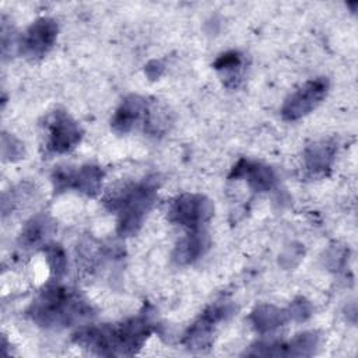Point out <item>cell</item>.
I'll list each match as a JSON object with an SVG mask.
<instances>
[{
	"label": "cell",
	"instance_id": "1",
	"mask_svg": "<svg viewBox=\"0 0 358 358\" xmlns=\"http://www.w3.org/2000/svg\"><path fill=\"white\" fill-rule=\"evenodd\" d=\"M152 331L154 323L150 317L138 315L113 324L81 326L73 334V343L96 355H134L141 350Z\"/></svg>",
	"mask_w": 358,
	"mask_h": 358
},
{
	"label": "cell",
	"instance_id": "2",
	"mask_svg": "<svg viewBox=\"0 0 358 358\" xmlns=\"http://www.w3.org/2000/svg\"><path fill=\"white\" fill-rule=\"evenodd\" d=\"M27 315L41 327L64 329L88 322L94 316V309L78 291L53 284L36 295Z\"/></svg>",
	"mask_w": 358,
	"mask_h": 358
},
{
	"label": "cell",
	"instance_id": "3",
	"mask_svg": "<svg viewBox=\"0 0 358 358\" xmlns=\"http://www.w3.org/2000/svg\"><path fill=\"white\" fill-rule=\"evenodd\" d=\"M157 179L147 178L124 186L105 200L106 207L117 215L116 232L120 236H133L140 231L157 200Z\"/></svg>",
	"mask_w": 358,
	"mask_h": 358
},
{
	"label": "cell",
	"instance_id": "4",
	"mask_svg": "<svg viewBox=\"0 0 358 358\" xmlns=\"http://www.w3.org/2000/svg\"><path fill=\"white\" fill-rule=\"evenodd\" d=\"M234 312L235 306L229 301L211 303L185 331L182 344L192 352H206L213 345L218 323L227 320Z\"/></svg>",
	"mask_w": 358,
	"mask_h": 358
},
{
	"label": "cell",
	"instance_id": "5",
	"mask_svg": "<svg viewBox=\"0 0 358 358\" xmlns=\"http://www.w3.org/2000/svg\"><path fill=\"white\" fill-rule=\"evenodd\" d=\"M213 214V201L204 194L196 193H183L178 196L168 208V220L189 231L203 228Z\"/></svg>",
	"mask_w": 358,
	"mask_h": 358
},
{
	"label": "cell",
	"instance_id": "6",
	"mask_svg": "<svg viewBox=\"0 0 358 358\" xmlns=\"http://www.w3.org/2000/svg\"><path fill=\"white\" fill-rule=\"evenodd\" d=\"M45 130V145L48 151L55 154H64L74 150L83 138V129L63 109H55L48 115Z\"/></svg>",
	"mask_w": 358,
	"mask_h": 358
},
{
	"label": "cell",
	"instance_id": "7",
	"mask_svg": "<svg viewBox=\"0 0 358 358\" xmlns=\"http://www.w3.org/2000/svg\"><path fill=\"white\" fill-rule=\"evenodd\" d=\"M330 83L326 77H316L306 81L295 92H292L281 108L284 120L294 122L310 113L326 98Z\"/></svg>",
	"mask_w": 358,
	"mask_h": 358
},
{
	"label": "cell",
	"instance_id": "8",
	"mask_svg": "<svg viewBox=\"0 0 358 358\" xmlns=\"http://www.w3.org/2000/svg\"><path fill=\"white\" fill-rule=\"evenodd\" d=\"M103 171L98 165H83L80 168H62L53 171L52 182L56 193L74 189L87 196H96L101 190Z\"/></svg>",
	"mask_w": 358,
	"mask_h": 358
},
{
	"label": "cell",
	"instance_id": "9",
	"mask_svg": "<svg viewBox=\"0 0 358 358\" xmlns=\"http://www.w3.org/2000/svg\"><path fill=\"white\" fill-rule=\"evenodd\" d=\"M57 31L59 27L53 18H38L18 39L20 53L29 60L42 59L53 48L57 38Z\"/></svg>",
	"mask_w": 358,
	"mask_h": 358
},
{
	"label": "cell",
	"instance_id": "10",
	"mask_svg": "<svg viewBox=\"0 0 358 358\" xmlns=\"http://www.w3.org/2000/svg\"><path fill=\"white\" fill-rule=\"evenodd\" d=\"M317 331H303L292 340L284 341H260L246 351L248 355L260 357H310L319 345Z\"/></svg>",
	"mask_w": 358,
	"mask_h": 358
},
{
	"label": "cell",
	"instance_id": "11",
	"mask_svg": "<svg viewBox=\"0 0 358 358\" xmlns=\"http://www.w3.org/2000/svg\"><path fill=\"white\" fill-rule=\"evenodd\" d=\"M150 102L140 95H129L126 96L119 108L115 110L110 126L116 133H129L137 124L145 126L147 116H148Z\"/></svg>",
	"mask_w": 358,
	"mask_h": 358
},
{
	"label": "cell",
	"instance_id": "12",
	"mask_svg": "<svg viewBox=\"0 0 358 358\" xmlns=\"http://www.w3.org/2000/svg\"><path fill=\"white\" fill-rule=\"evenodd\" d=\"M229 179H243L248 182L249 187L257 193L268 192L275 185L277 176L271 166L250 161L246 158H241L231 169Z\"/></svg>",
	"mask_w": 358,
	"mask_h": 358
},
{
	"label": "cell",
	"instance_id": "13",
	"mask_svg": "<svg viewBox=\"0 0 358 358\" xmlns=\"http://www.w3.org/2000/svg\"><path fill=\"white\" fill-rule=\"evenodd\" d=\"M56 229L55 221L48 214L31 217L21 229L18 243L24 249H36L48 245L49 238Z\"/></svg>",
	"mask_w": 358,
	"mask_h": 358
},
{
	"label": "cell",
	"instance_id": "14",
	"mask_svg": "<svg viewBox=\"0 0 358 358\" xmlns=\"http://www.w3.org/2000/svg\"><path fill=\"white\" fill-rule=\"evenodd\" d=\"M210 246V236L208 234L200 228L189 231L179 242L176 243L172 259L179 266H186L197 259H200Z\"/></svg>",
	"mask_w": 358,
	"mask_h": 358
},
{
	"label": "cell",
	"instance_id": "15",
	"mask_svg": "<svg viewBox=\"0 0 358 358\" xmlns=\"http://www.w3.org/2000/svg\"><path fill=\"white\" fill-rule=\"evenodd\" d=\"M336 157V145L330 141H316L309 144L303 151V166L308 175L313 178L326 176L331 169Z\"/></svg>",
	"mask_w": 358,
	"mask_h": 358
},
{
	"label": "cell",
	"instance_id": "16",
	"mask_svg": "<svg viewBox=\"0 0 358 358\" xmlns=\"http://www.w3.org/2000/svg\"><path fill=\"white\" fill-rule=\"evenodd\" d=\"M245 56L239 53L238 50H229L222 55H220L215 62L213 63V67L218 71L224 85L227 88H238L245 71Z\"/></svg>",
	"mask_w": 358,
	"mask_h": 358
},
{
	"label": "cell",
	"instance_id": "17",
	"mask_svg": "<svg viewBox=\"0 0 358 358\" xmlns=\"http://www.w3.org/2000/svg\"><path fill=\"white\" fill-rule=\"evenodd\" d=\"M249 319L257 331L267 333L284 326L291 320V316L288 308L282 309L274 305H259L252 310Z\"/></svg>",
	"mask_w": 358,
	"mask_h": 358
},
{
	"label": "cell",
	"instance_id": "18",
	"mask_svg": "<svg viewBox=\"0 0 358 358\" xmlns=\"http://www.w3.org/2000/svg\"><path fill=\"white\" fill-rule=\"evenodd\" d=\"M43 253L46 256V262L52 274L59 278L66 273L67 268V257L64 249L57 243H48L43 248Z\"/></svg>",
	"mask_w": 358,
	"mask_h": 358
},
{
	"label": "cell",
	"instance_id": "19",
	"mask_svg": "<svg viewBox=\"0 0 358 358\" xmlns=\"http://www.w3.org/2000/svg\"><path fill=\"white\" fill-rule=\"evenodd\" d=\"M22 154H24L22 144L15 137H13L7 133H3V136H1V155H3V159L15 161V159L21 158Z\"/></svg>",
	"mask_w": 358,
	"mask_h": 358
},
{
	"label": "cell",
	"instance_id": "20",
	"mask_svg": "<svg viewBox=\"0 0 358 358\" xmlns=\"http://www.w3.org/2000/svg\"><path fill=\"white\" fill-rule=\"evenodd\" d=\"M288 310L291 320L296 322H303L312 315V306L305 298H296L295 301H292L288 306Z\"/></svg>",
	"mask_w": 358,
	"mask_h": 358
}]
</instances>
